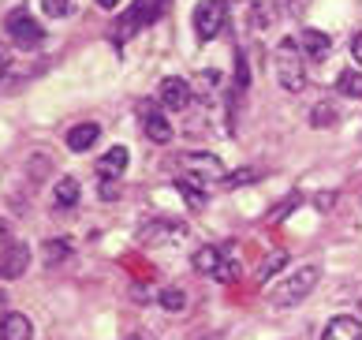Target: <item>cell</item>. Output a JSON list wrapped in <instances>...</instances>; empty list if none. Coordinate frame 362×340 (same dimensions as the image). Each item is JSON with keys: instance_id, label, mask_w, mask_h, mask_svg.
<instances>
[{"instance_id": "obj_19", "label": "cell", "mask_w": 362, "mask_h": 340, "mask_svg": "<svg viewBox=\"0 0 362 340\" xmlns=\"http://www.w3.org/2000/svg\"><path fill=\"white\" fill-rule=\"evenodd\" d=\"M337 120H340V113L332 105H317L314 113H310V124L314 128H337Z\"/></svg>"}, {"instance_id": "obj_26", "label": "cell", "mask_w": 362, "mask_h": 340, "mask_svg": "<svg viewBox=\"0 0 362 340\" xmlns=\"http://www.w3.org/2000/svg\"><path fill=\"white\" fill-rule=\"evenodd\" d=\"M4 72H8V52L0 49V75H4Z\"/></svg>"}, {"instance_id": "obj_25", "label": "cell", "mask_w": 362, "mask_h": 340, "mask_svg": "<svg viewBox=\"0 0 362 340\" xmlns=\"http://www.w3.org/2000/svg\"><path fill=\"white\" fill-rule=\"evenodd\" d=\"M351 57L362 64V34H355V38H351Z\"/></svg>"}, {"instance_id": "obj_20", "label": "cell", "mask_w": 362, "mask_h": 340, "mask_svg": "<svg viewBox=\"0 0 362 340\" xmlns=\"http://www.w3.org/2000/svg\"><path fill=\"white\" fill-rule=\"evenodd\" d=\"M68 251H71L68 239H49V243H45V262H49V266H52V262H64V258H68Z\"/></svg>"}, {"instance_id": "obj_27", "label": "cell", "mask_w": 362, "mask_h": 340, "mask_svg": "<svg viewBox=\"0 0 362 340\" xmlns=\"http://www.w3.org/2000/svg\"><path fill=\"white\" fill-rule=\"evenodd\" d=\"M98 4H101V8H109V11H112V8L119 4V0H98Z\"/></svg>"}, {"instance_id": "obj_14", "label": "cell", "mask_w": 362, "mask_h": 340, "mask_svg": "<svg viewBox=\"0 0 362 340\" xmlns=\"http://www.w3.org/2000/svg\"><path fill=\"white\" fill-rule=\"evenodd\" d=\"M124 169H127V146H112L109 154H101V161H98V172H101V180H116V176H124Z\"/></svg>"}, {"instance_id": "obj_23", "label": "cell", "mask_w": 362, "mask_h": 340, "mask_svg": "<svg viewBox=\"0 0 362 340\" xmlns=\"http://www.w3.org/2000/svg\"><path fill=\"white\" fill-rule=\"evenodd\" d=\"M284 262H288V254H273L269 262H265V266L258 269V280H269V277H273V273H276V269L284 266Z\"/></svg>"}, {"instance_id": "obj_4", "label": "cell", "mask_w": 362, "mask_h": 340, "mask_svg": "<svg viewBox=\"0 0 362 340\" xmlns=\"http://www.w3.org/2000/svg\"><path fill=\"white\" fill-rule=\"evenodd\" d=\"M191 266H194L202 277H213V280H221V284H232V280L239 277V266H235L221 247H202V251H194Z\"/></svg>"}, {"instance_id": "obj_13", "label": "cell", "mask_w": 362, "mask_h": 340, "mask_svg": "<svg viewBox=\"0 0 362 340\" xmlns=\"http://www.w3.org/2000/svg\"><path fill=\"white\" fill-rule=\"evenodd\" d=\"M0 340H34V325L26 314H4L0 318Z\"/></svg>"}, {"instance_id": "obj_9", "label": "cell", "mask_w": 362, "mask_h": 340, "mask_svg": "<svg viewBox=\"0 0 362 340\" xmlns=\"http://www.w3.org/2000/svg\"><path fill=\"white\" fill-rule=\"evenodd\" d=\"M142 131H146V139L157 142V146L172 142V124L165 120V113H157L153 105H146V108H142Z\"/></svg>"}, {"instance_id": "obj_12", "label": "cell", "mask_w": 362, "mask_h": 340, "mask_svg": "<svg viewBox=\"0 0 362 340\" xmlns=\"http://www.w3.org/2000/svg\"><path fill=\"white\" fill-rule=\"evenodd\" d=\"M299 45H303V52H306V57L321 64V60H325L329 52H332V38H329L325 30H314V26H310V30H303Z\"/></svg>"}, {"instance_id": "obj_17", "label": "cell", "mask_w": 362, "mask_h": 340, "mask_svg": "<svg viewBox=\"0 0 362 340\" xmlns=\"http://www.w3.org/2000/svg\"><path fill=\"white\" fill-rule=\"evenodd\" d=\"M337 90L344 94V98H362V72H340Z\"/></svg>"}, {"instance_id": "obj_29", "label": "cell", "mask_w": 362, "mask_h": 340, "mask_svg": "<svg viewBox=\"0 0 362 340\" xmlns=\"http://www.w3.org/2000/svg\"><path fill=\"white\" fill-rule=\"evenodd\" d=\"M4 307H8V295H4V292H0V310H4Z\"/></svg>"}, {"instance_id": "obj_10", "label": "cell", "mask_w": 362, "mask_h": 340, "mask_svg": "<svg viewBox=\"0 0 362 340\" xmlns=\"http://www.w3.org/2000/svg\"><path fill=\"white\" fill-rule=\"evenodd\" d=\"M26 266H30L26 243H8V247L0 251V277H23Z\"/></svg>"}, {"instance_id": "obj_15", "label": "cell", "mask_w": 362, "mask_h": 340, "mask_svg": "<svg viewBox=\"0 0 362 340\" xmlns=\"http://www.w3.org/2000/svg\"><path fill=\"white\" fill-rule=\"evenodd\" d=\"M98 139H101V128L93 124V120H86V124H75V128L68 131V146L75 149V154H83V149H90Z\"/></svg>"}, {"instance_id": "obj_16", "label": "cell", "mask_w": 362, "mask_h": 340, "mask_svg": "<svg viewBox=\"0 0 362 340\" xmlns=\"http://www.w3.org/2000/svg\"><path fill=\"white\" fill-rule=\"evenodd\" d=\"M52 202H57L60 210H71L78 202V180H71V176H64V180L57 183V191H52Z\"/></svg>"}, {"instance_id": "obj_28", "label": "cell", "mask_w": 362, "mask_h": 340, "mask_svg": "<svg viewBox=\"0 0 362 340\" xmlns=\"http://www.w3.org/2000/svg\"><path fill=\"white\" fill-rule=\"evenodd\" d=\"M127 340H153V336H146V333H131Z\"/></svg>"}, {"instance_id": "obj_11", "label": "cell", "mask_w": 362, "mask_h": 340, "mask_svg": "<svg viewBox=\"0 0 362 340\" xmlns=\"http://www.w3.org/2000/svg\"><path fill=\"white\" fill-rule=\"evenodd\" d=\"M321 340H362V325H358V318H351V314H337V318L325 325Z\"/></svg>"}, {"instance_id": "obj_18", "label": "cell", "mask_w": 362, "mask_h": 340, "mask_svg": "<svg viewBox=\"0 0 362 340\" xmlns=\"http://www.w3.org/2000/svg\"><path fill=\"white\" fill-rule=\"evenodd\" d=\"M75 4H78V0H42V8H45L49 19H68L75 11Z\"/></svg>"}, {"instance_id": "obj_22", "label": "cell", "mask_w": 362, "mask_h": 340, "mask_svg": "<svg viewBox=\"0 0 362 340\" xmlns=\"http://www.w3.org/2000/svg\"><path fill=\"white\" fill-rule=\"evenodd\" d=\"M180 191H183V198L191 202L194 210H202V206H206V195H198V183H194V180H183V183H180Z\"/></svg>"}, {"instance_id": "obj_3", "label": "cell", "mask_w": 362, "mask_h": 340, "mask_svg": "<svg viewBox=\"0 0 362 340\" xmlns=\"http://www.w3.org/2000/svg\"><path fill=\"white\" fill-rule=\"evenodd\" d=\"M165 11H168V0H135L131 11H124V16L116 19V45H124L135 30H142V26L157 23Z\"/></svg>"}, {"instance_id": "obj_6", "label": "cell", "mask_w": 362, "mask_h": 340, "mask_svg": "<svg viewBox=\"0 0 362 340\" xmlns=\"http://www.w3.org/2000/svg\"><path fill=\"white\" fill-rule=\"evenodd\" d=\"M224 19H228V4H224V0H202V4L194 8V34H198V42H213V38L221 34Z\"/></svg>"}, {"instance_id": "obj_7", "label": "cell", "mask_w": 362, "mask_h": 340, "mask_svg": "<svg viewBox=\"0 0 362 340\" xmlns=\"http://www.w3.org/2000/svg\"><path fill=\"white\" fill-rule=\"evenodd\" d=\"M183 169L194 176V180H202V183H228V172L221 165V157H213V154H183Z\"/></svg>"}, {"instance_id": "obj_1", "label": "cell", "mask_w": 362, "mask_h": 340, "mask_svg": "<svg viewBox=\"0 0 362 340\" xmlns=\"http://www.w3.org/2000/svg\"><path fill=\"white\" fill-rule=\"evenodd\" d=\"M273 64H276V83L291 90V94H299L306 86V72H303V45L299 42H291V38H284V42L276 45L273 52Z\"/></svg>"}, {"instance_id": "obj_8", "label": "cell", "mask_w": 362, "mask_h": 340, "mask_svg": "<svg viewBox=\"0 0 362 340\" xmlns=\"http://www.w3.org/2000/svg\"><path fill=\"white\" fill-rule=\"evenodd\" d=\"M157 101H160V108H168V113H180V108L191 105V86H187L183 79H165V83L157 86Z\"/></svg>"}, {"instance_id": "obj_24", "label": "cell", "mask_w": 362, "mask_h": 340, "mask_svg": "<svg viewBox=\"0 0 362 340\" xmlns=\"http://www.w3.org/2000/svg\"><path fill=\"white\" fill-rule=\"evenodd\" d=\"M258 176H262L258 169H243V172H232V176H228V183H232V187H235V183H250V180H258Z\"/></svg>"}, {"instance_id": "obj_21", "label": "cell", "mask_w": 362, "mask_h": 340, "mask_svg": "<svg viewBox=\"0 0 362 340\" xmlns=\"http://www.w3.org/2000/svg\"><path fill=\"white\" fill-rule=\"evenodd\" d=\"M160 307L165 310H183L187 307V292L183 288H165L160 292Z\"/></svg>"}, {"instance_id": "obj_5", "label": "cell", "mask_w": 362, "mask_h": 340, "mask_svg": "<svg viewBox=\"0 0 362 340\" xmlns=\"http://www.w3.org/2000/svg\"><path fill=\"white\" fill-rule=\"evenodd\" d=\"M4 30H8V38H11V42H16L19 49H37V45L45 42V30L37 26V19L30 16V11H23V8L8 11Z\"/></svg>"}, {"instance_id": "obj_2", "label": "cell", "mask_w": 362, "mask_h": 340, "mask_svg": "<svg viewBox=\"0 0 362 340\" xmlns=\"http://www.w3.org/2000/svg\"><path fill=\"white\" fill-rule=\"evenodd\" d=\"M317 280H321V269L317 266H299L291 277H284L273 288V307H291V303H303L306 295H310L317 288Z\"/></svg>"}]
</instances>
